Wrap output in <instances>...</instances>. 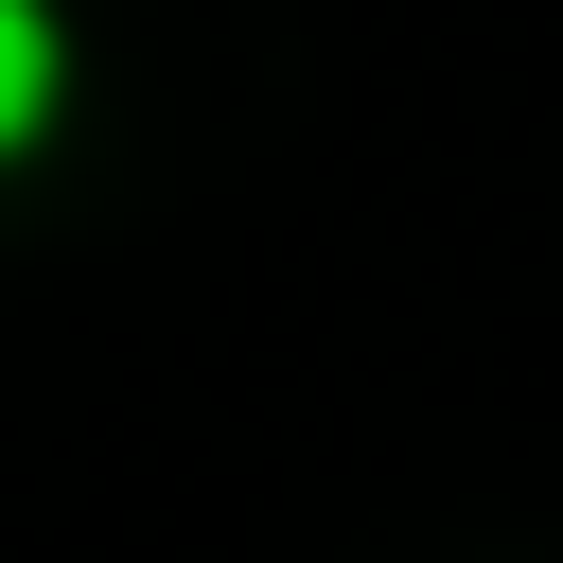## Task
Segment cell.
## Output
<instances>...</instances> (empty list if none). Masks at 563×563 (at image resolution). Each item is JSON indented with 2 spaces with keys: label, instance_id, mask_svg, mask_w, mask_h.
Here are the masks:
<instances>
[{
  "label": "cell",
  "instance_id": "1",
  "mask_svg": "<svg viewBox=\"0 0 563 563\" xmlns=\"http://www.w3.org/2000/svg\"><path fill=\"white\" fill-rule=\"evenodd\" d=\"M35 106H53V18L0 0V141H35Z\"/></svg>",
  "mask_w": 563,
  "mask_h": 563
}]
</instances>
